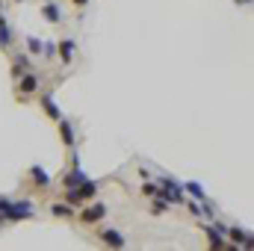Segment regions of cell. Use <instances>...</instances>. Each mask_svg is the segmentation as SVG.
Here are the masks:
<instances>
[{
    "mask_svg": "<svg viewBox=\"0 0 254 251\" xmlns=\"http://www.w3.org/2000/svg\"><path fill=\"white\" fill-rule=\"evenodd\" d=\"M74 3H77V6H83V3H86V0H74Z\"/></svg>",
    "mask_w": 254,
    "mask_h": 251,
    "instance_id": "cell-9",
    "label": "cell"
},
{
    "mask_svg": "<svg viewBox=\"0 0 254 251\" xmlns=\"http://www.w3.org/2000/svg\"><path fill=\"white\" fill-rule=\"evenodd\" d=\"M54 213H57V216H71V207H65V204H57V207H54Z\"/></svg>",
    "mask_w": 254,
    "mask_h": 251,
    "instance_id": "cell-4",
    "label": "cell"
},
{
    "mask_svg": "<svg viewBox=\"0 0 254 251\" xmlns=\"http://www.w3.org/2000/svg\"><path fill=\"white\" fill-rule=\"evenodd\" d=\"M190 189H192V195H195V198H204V189H201V187H195V184H190Z\"/></svg>",
    "mask_w": 254,
    "mask_h": 251,
    "instance_id": "cell-8",
    "label": "cell"
},
{
    "mask_svg": "<svg viewBox=\"0 0 254 251\" xmlns=\"http://www.w3.org/2000/svg\"><path fill=\"white\" fill-rule=\"evenodd\" d=\"M104 243H110V246H125V240H122L116 231H104Z\"/></svg>",
    "mask_w": 254,
    "mask_h": 251,
    "instance_id": "cell-2",
    "label": "cell"
},
{
    "mask_svg": "<svg viewBox=\"0 0 254 251\" xmlns=\"http://www.w3.org/2000/svg\"><path fill=\"white\" fill-rule=\"evenodd\" d=\"M71 48H74V45H71V42H65L63 48H60V54H63L65 60H68V57H71Z\"/></svg>",
    "mask_w": 254,
    "mask_h": 251,
    "instance_id": "cell-6",
    "label": "cell"
},
{
    "mask_svg": "<svg viewBox=\"0 0 254 251\" xmlns=\"http://www.w3.org/2000/svg\"><path fill=\"white\" fill-rule=\"evenodd\" d=\"M33 89H36V77H27V80L21 83V92H24V95H30Z\"/></svg>",
    "mask_w": 254,
    "mask_h": 251,
    "instance_id": "cell-3",
    "label": "cell"
},
{
    "mask_svg": "<svg viewBox=\"0 0 254 251\" xmlns=\"http://www.w3.org/2000/svg\"><path fill=\"white\" fill-rule=\"evenodd\" d=\"M33 178H36V181H39V184H48V175H45V172H42V169H36V172H33Z\"/></svg>",
    "mask_w": 254,
    "mask_h": 251,
    "instance_id": "cell-5",
    "label": "cell"
},
{
    "mask_svg": "<svg viewBox=\"0 0 254 251\" xmlns=\"http://www.w3.org/2000/svg\"><path fill=\"white\" fill-rule=\"evenodd\" d=\"M104 216V207L98 204V207H89V210H83V222H98Z\"/></svg>",
    "mask_w": 254,
    "mask_h": 251,
    "instance_id": "cell-1",
    "label": "cell"
},
{
    "mask_svg": "<svg viewBox=\"0 0 254 251\" xmlns=\"http://www.w3.org/2000/svg\"><path fill=\"white\" fill-rule=\"evenodd\" d=\"M45 12H48V18H51V21H57V18H60V12H57V6H48Z\"/></svg>",
    "mask_w": 254,
    "mask_h": 251,
    "instance_id": "cell-7",
    "label": "cell"
}]
</instances>
